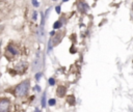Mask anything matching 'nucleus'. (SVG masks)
Instances as JSON below:
<instances>
[{
    "label": "nucleus",
    "mask_w": 133,
    "mask_h": 112,
    "mask_svg": "<svg viewBox=\"0 0 133 112\" xmlns=\"http://www.w3.org/2000/svg\"><path fill=\"white\" fill-rule=\"evenodd\" d=\"M9 104H11V102L8 99L1 98L0 99V112H8Z\"/></svg>",
    "instance_id": "obj_2"
},
{
    "label": "nucleus",
    "mask_w": 133,
    "mask_h": 112,
    "mask_svg": "<svg viewBox=\"0 0 133 112\" xmlns=\"http://www.w3.org/2000/svg\"><path fill=\"white\" fill-rule=\"evenodd\" d=\"M52 1H57V0H52Z\"/></svg>",
    "instance_id": "obj_20"
},
{
    "label": "nucleus",
    "mask_w": 133,
    "mask_h": 112,
    "mask_svg": "<svg viewBox=\"0 0 133 112\" xmlns=\"http://www.w3.org/2000/svg\"><path fill=\"white\" fill-rule=\"evenodd\" d=\"M50 34H51V35H54L55 32H54V31H51V32H50Z\"/></svg>",
    "instance_id": "obj_16"
},
{
    "label": "nucleus",
    "mask_w": 133,
    "mask_h": 112,
    "mask_svg": "<svg viewBox=\"0 0 133 112\" xmlns=\"http://www.w3.org/2000/svg\"><path fill=\"white\" fill-rule=\"evenodd\" d=\"M67 1H69V0H62V2H67Z\"/></svg>",
    "instance_id": "obj_19"
},
{
    "label": "nucleus",
    "mask_w": 133,
    "mask_h": 112,
    "mask_svg": "<svg viewBox=\"0 0 133 112\" xmlns=\"http://www.w3.org/2000/svg\"><path fill=\"white\" fill-rule=\"evenodd\" d=\"M34 112H41V111L38 110V109H35V111H34Z\"/></svg>",
    "instance_id": "obj_18"
},
{
    "label": "nucleus",
    "mask_w": 133,
    "mask_h": 112,
    "mask_svg": "<svg viewBox=\"0 0 133 112\" xmlns=\"http://www.w3.org/2000/svg\"><path fill=\"white\" fill-rule=\"evenodd\" d=\"M132 8H133V4H132Z\"/></svg>",
    "instance_id": "obj_21"
},
{
    "label": "nucleus",
    "mask_w": 133,
    "mask_h": 112,
    "mask_svg": "<svg viewBox=\"0 0 133 112\" xmlns=\"http://www.w3.org/2000/svg\"><path fill=\"white\" fill-rule=\"evenodd\" d=\"M77 7H78L79 11L80 13H86V11H88V5L85 3L84 1H82V0H80V1L77 2Z\"/></svg>",
    "instance_id": "obj_3"
},
{
    "label": "nucleus",
    "mask_w": 133,
    "mask_h": 112,
    "mask_svg": "<svg viewBox=\"0 0 133 112\" xmlns=\"http://www.w3.org/2000/svg\"><path fill=\"white\" fill-rule=\"evenodd\" d=\"M29 81L26 80V81H23L21 82L20 84L17 85L16 89H15V96L17 98H22V97H25L27 94L28 90H29Z\"/></svg>",
    "instance_id": "obj_1"
},
{
    "label": "nucleus",
    "mask_w": 133,
    "mask_h": 112,
    "mask_svg": "<svg viewBox=\"0 0 133 112\" xmlns=\"http://www.w3.org/2000/svg\"><path fill=\"white\" fill-rule=\"evenodd\" d=\"M70 52H71V53H74V52H76V49H74V47H72L71 50H70Z\"/></svg>",
    "instance_id": "obj_15"
},
{
    "label": "nucleus",
    "mask_w": 133,
    "mask_h": 112,
    "mask_svg": "<svg viewBox=\"0 0 133 112\" xmlns=\"http://www.w3.org/2000/svg\"><path fill=\"white\" fill-rule=\"evenodd\" d=\"M42 107L43 108H45L46 107V94H44L42 97Z\"/></svg>",
    "instance_id": "obj_8"
},
{
    "label": "nucleus",
    "mask_w": 133,
    "mask_h": 112,
    "mask_svg": "<svg viewBox=\"0 0 133 112\" xmlns=\"http://www.w3.org/2000/svg\"><path fill=\"white\" fill-rule=\"evenodd\" d=\"M49 84L51 85V86H53V85L55 84V80L53 79V78H50V79H49Z\"/></svg>",
    "instance_id": "obj_12"
},
{
    "label": "nucleus",
    "mask_w": 133,
    "mask_h": 112,
    "mask_svg": "<svg viewBox=\"0 0 133 112\" xmlns=\"http://www.w3.org/2000/svg\"><path fill=\"white\" fill-rule=\"evenodd\" d=\"M67 102L71 105V106H74V105L76 104V99H75V97L73 94H70V96L67 97Z\"/></svg>",
    "instance_id": "obj_6"
},
{
    "label": "nucleus",
    "mask_w": 133,
    "mask_h": 112,
    "mask_svg": "<svg viewBox=\"0 0 133 112\" xmlns=\"http://www.w3.org/2000/svg\"><path fill=\"white\" fill-rule=\"evenodd\" d=\"M6 50H8L11 55H18V54H19L18 49H17L15 46H13V45H8V46L6 47Z\"/></svg>",
    "instance_id": "obj_5"
},
{
    "label": "nucleus",
    "mask_w": 133,
    "mask_h": 112,
    "mask_svg": "<svg viewBox=\"0 0 133 112\" xmlns=\"http://www.w3.org/2000/svg\"><path fill=\"white\" fill-rule=\"evenodd\" d=\"M61 26H62V22H61V21H56V22L53 24V29L57 30V29H59V28H61Z\"/></svg>",
    "instance_id": "obj_7"
},
{
    "label": "nucleus",
    "mask_w": 133,
    "mask_h": 112,
    "mask_svg": "<svg viewBox=\"0 0 133 112\" xmlns=\"http://www.w3.org/2000/svg\"><path fill=\"white\" fill-rule=\"evenodd\" d=\"M37 90H38V91H40V90H41L40 87H38V85H37Z\"/></svg>",
    "instance_id": "obj_17"
},
{
    "label": "nucleus",
    "mask_w": 133,
    "mask_h": 112,
    "mask_svg": "<svg viewBox=\"0 0 133 112\" xmlns=\"http://www.w3.org/2000/svg\"><path fill=\"white\" fill-rule=\"evenodd\" d=\"M32 5L35 6V7H38V6H40V3H38L37 0H32Z\"/></svg>",
    "instance_id": "obj_11"
},
{
    "label": "nucleus",
    "mask_w": 133,
    "mask_h": 112,
    "mask_svg": "<svg viewBox=\"0 0 133 112\" xmlns=\"http://www.w3.org/2000/svg\"><path fill=\"white\" fill-rule=\"evenodd\" d=\"M55 103H56V101H55L54 99H51V100H49V101H48V104H49L50 106H54Z\"/></svg>",
    "instance_id": "obj_9"
},
{
    "label": "nucleus",
    "mask_w": 133,
    "mask_h": 112,
    "mask_svg": "<svg viewBox=\"0 0 133 112\" xmlns=\"http://www.w3.org/2000/svg\"><path fill=\"white\" fill-rule=\"evenodd\" d=\"M55 11H56L57 14H60V6H59V5L56 6V7H55Z\"/></svg>",
    "instance_id": "obj_14"
},
{
    "label": "nucleus",
    "mask_w": 133,
    "mask_h": 112,
    "mask_svg": "<svg viewBox=\"0 0 133 112\" xmlns=\"http://www.w3.org/2000/svg\"><path fill=\"white\" fill-rule=\"evenodd\" d=\"M37 17H38V13L37 11H33V14H32V19H33V21H37Z\"/></svg>",
    "instance_id": "obj_13"
},
{
    "label": "nucleus",
    "mask_w": 133,
    "mask_h": 112,
    "mask_svg": "<svg viewBox=\"0 0 133 112\" xmlns=\"http://www.w3.org/2000/svg\"><path fill=\"white\" fill-rule=\"evenodd\" d=\"M42 76H43V74L42 73H38V74H35V80H37V81H38V80H40L41 79V77H42Z\"/></svg>",
    "instance_id": "obj_10"
},
{
    "label": "nucleus",
    "mask_w": 133,
    "mask_h": 112,
    "mask_svg": "<svg viewBox=\"0 0 133 112\" xmlns=\"http://www.w3.org/2000/svg\"><path fill=\"white\" fill-rule=\"evenodd\" d=\"M66 92H67V88L65 87V86L60 85V86L57 87V89H56V94H57V96H58L59 98H64V97H65V94H66Z\"/></svg>",
    "instance_id": "obj_4"
}]
</instances>
